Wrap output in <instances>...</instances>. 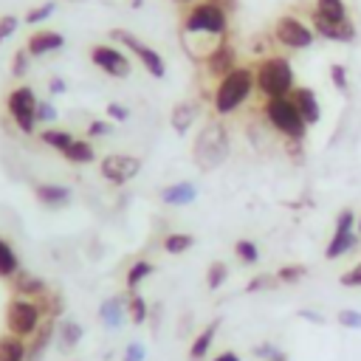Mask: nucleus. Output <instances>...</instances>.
Segmentation results:
<instances>
[{
    "label": "nucleus",
    "instance_id": "1",
    "mask_svg": "<svg viewBox=\"0 0 361 361\" xmlns=\"http://www.w3.org/2000/svg\"><path fill=\"white\" fill-rule=\"evenodd\" d=\"M181 37L186 48L206 40L209 51H214L223 40H229V12L218 0H198L181 15Z\"/></svg>",
    "mask_w": 361,
    "mask_h": 361
},
{
    "label": "nucleus",
    "instance_id": "2",
    "mask_svg": "<svg viewBox=\"0 0 361 361\" xmlns=\"http://www.w3.org/2000/svg\"><path fill=\"white\" fill-rule=\"evenodd\" d=\"M232 153V135L221 119H206L192 144V164L198 172H214L229 161Z\"/></svg>",
    "mask_w": 361,
    "mask_h": 361
},
{
    "label": "nucleus",
    "instance_id": "3",
    "mask_svg": "<svg viewBox=\"0 0 361 361\" xmlns=\"http://www.w3.org/2000/svg\"><path fill=\"white\" fill-rule=\"evenodd\" d=\"M254 91L268 99H279V96H291L297 91V74L294 65L288 57L279 54H268L260 57L254 65Z\"/></svg>",
    "mask_w": 361,
    "mask_h": 361
},
{
    "label": "nucleus",
    "instance_id": "4",
    "mask_svg": "<svg viewBox=\"0 0 361 361\" xmlns=\"http://www.w3.org/2000/svg\"><path fill=\"white\" fill-rule=\"evenodd\" d=\"M251 94H254V68L251 65H237L232 74L223 77L218 82V88H214L212 108L218 116H232L249 102Z\"/></svg>",
    "mask_w": 361,
    "mask_h": 361
},
{
    "label": "nucleus",
    "instance_id": "5",
    "mask_svg": "<svg viewBox=\"0 0 361 361\" xmlns=\"http://www.w3.org/2000/svg\"><path fill=\"white\" fill-rule=\"evenodd\" d=\"M265 121L271 124V130H277L285 141H305L308 135V124L300 116V108L294 102V96H279V99H268L265 108Z\"/></svg>",
    "mask_w": 361,
    "mask_h": 361
},
{
    "label": "nucleus",
    "instance_id": "6",
    "mask_svg": "<svg viewBox=\"0 0 361 361\" xmlns=\"http://www.w3.org/2000/svg\"><path fill=\"white\" fill-rule=\"evenodd\" d=\"M110 40L121 43V45L144 65V71H147L153 80H164V77H167V62H164V57H161L153 45L144 43L141 37H135L133 31H127V29H110Z\"/></svg>",
    "mask_w": 361,
    "mask_h": 361
},
{
    "label": "nucleus",
    "instance_id": "7",
    "mask_svg": "<svg viewBox=\"0 0 361 361\" xmlns=\"http://www.w3.org/2000/svg\"><path fill=\"white\" fill-rule=\"evenodd\" d=\"M6 327L9 333L29 339L43 327V308L37 300H26V297H15L6 308Z\"/></svg>",
    "mask_w": 361,
    "mask_h": 361
},
{
    "label": "nucleus",
    "instance_id": "8",
    "mask_svg": "<svg viewBox=\"0 0 361 361\" xmlns=\"http://www.w3.org/2000/svg\"><path fill=\"white\" fill-rule=\"evenodd\" d=\"M274 43L288 48V51H308L316 43V34L311 29V23L294 17V15H282L274 23Z\"/></svg>",
    "mask_w": 361,
    "mask_h": 361
},
{
    "label": "nucleus",
    "instance_id": "9",
    "mask_svg": "<svg viewBox=\"0 0 361 361\" xmlns=\"http://www.w3.org/2000/svg\"><path fill=\"white\" fill-rule=\"evenodd\" d=\"M37 102H40V96L31 85H17L6 96V110H9L12 121L17 124V130L26 135H31L37 127Z\"/></svg>",
    "mask_w": 361,
    "mask_h": 361
},
{
    "label": "nucleus",
    "instance_id": "10",
    "mask_svg": "<svg viewBox=\"0 0 361 361\" xmlns=\"http://www.w3.org/2000/svg\"><path fill=\"white\" fill-rule=\"evenodd\" d=\"M141 167L144 161L133 153H108L99 161V175L113 186H127L141 175Z\"/></svg>",
    "mask_w": 361,
    "mask_h": 361
},
{
    "label": "nucleus",
    "instance_id": "11",
    "mask_svg": "<svg viewBox=\"0 0 361 361\" xmlns=\"http://www.w3.org/2000/svg\"><path fill=\"white\" fill-rule=\"evenodd\" d=\"M355 212L353 209H341L339 214H336V229H333V237H330V243H327V249H325V257L327 260H339V257H344V254H350L355 246H358V240H361V235L355 232Z\"/></svg>",
    "mask_w": 361,
    "mask_h": 361
},
{
    "label": "nucleus",
    "instance_id": "12",
    "mask_svg": "<svg viewBox=\"0 0 361 361\" xmlns=\"http://www.w3.org/2000/svg\"><path fill=\"white\" fill-rule=\"evenodd\" d=\"M91 62L102 71V74H108L113 80H124V77H130V71H133V59L124 51H119V48H113L108 43H99V45L91 48Z\"/></svg>",
    "mask_w": 361,
    "mask_h": 361
},
{
    "label": "nucleus",
    "instance_id": "13",
    "mask_svg": "<svg viewBox=\"0 0 361 361\" xmlns=\"http://www.w3.org/2000/svg\"><path fill=\"white\" fill-rule=\"evenodd\" d=\"M203 68H206V74H209L212 80H218V82H221L223 77H229L232 71L237 68V54H235L232 43L223 40L214 51H209L206 59H203Z\"/></svg>",
    "mask_w": 361,
    "mask_h": 361
},
{
    "label": "nucleus",
    "instance_id": "14",
    "mask_svg": "<svg viewBox=\"0 0 361 361\" xmlns=\"http://www.w3.org/2000/svg\"><path fill=\"white\" fill-rule=\"evenodd\" d=\"M311 29H314L316 40H330V43H353L358 37L353 20L350 23H330V20L319 17L316 12H311Z\"/></svg>",
    "mask_w": 361,
    "mask_h": 361
},
{
    "label": "nucleus",
    "instance_id": "15",
    "mask_svg": "<svg viewBox=\"0 0 361 361\" xmlns=\"http://www.w3.org/2000/svg\"><path fill=\"white\" fill-rule=\"evenodd\" d=\"M65 48V37L54 29H43V31H34L29 40H26V51L31 57H48V54H57Z\"/></svg>",
    "mask_w": 361,
    "mask_h": 361
},
{
    "label": "nucleus",
    "instance_id": "16",
    "mask_svg": "<svg viewBox=\"0 0 361 361\" xmlns=\"http://www.w3.org/2000/svg\"><path fill=\"white\" fill-rule=\"evenodd\" d=\"M198 119H200V102H195V99H181V102L170 110V127H172L178 135H186V133L195 127Z\"/></svg>",
    "mask_w": 361,
    "mask_h": 361
},
{
    "label": "nucleus",
    "instance_id": "17",
    "mask_svg": "<svg viewBox=\"0 0 361 361\" xmlns=\"http://www.w3.org/2000/svg\"><path fill=\"white\" fill-rule=\"evenodd\" d=\"M291 96H294V102H297V108H300V116L305 119L308 127H314V124L322 121V105H319V96H316L314 88L297 85V91H294Z\"/></svg>",
    "mask_w": 361,
    "mask_h": 361
},
{
    "label": "nucleus",
    "instance_id": "18",
    "mask_svg": "<svg viewBox=\"0 0 361 361\" xmlns=\"http://www.w3.org/2000/svg\"><path fill=\"white\" fill-rule=\"evenodd\" d=\"M34 198L45 209H65L71 203V198H74V192H71V186H65V184H37Z\"/></svg>",
    "mask_w": 361,
    "mask_h": 361
},
{
    "label": "nucleus",
    "instance_id": "19",
    "mask_svg": "<svg viewBox=\"0 0 361 361\" xmlns=\"http://www.w3.org/2000/svg\"><path fill=\"white\" fill-rule=\"evenodd\" d=\"M161 200L167 206H192L198 200V186L192 181H178L161 189Z\"/></svg>",
    "mask_w": 361,
    "mask_h": 361
},
{
    "label": "nucleus",
    "instance_id": "20",
    "mask_svg": "<svg viewBox=\"0 0 361 361\" xmlns=\"http://www.w3.org/2000/svg\"><path fill=\"white\" fill-rule=\"evenodd\" d=\"M15 291H17V297L40 300V297L48 294V285H45V279H40V277H34V274L20 271V274L15 277Z\"/></svg>",
    "mask_w": 361,
    "mask_h": 361
},
{
    "label": "nucleus",
    "instance_id": "21",
    "mask_svg": "<svg viewBox=\"0 0 361 361\" xmlns=\"http://www.w3.org/2000/svg\"><path fill=\"white\" fill-rule=\"evenodd\" d=\"M218 327H221V319H214V322H209V325L192 339V347H189V358H192V361H203V358L209 355L212 341H214V336H218Z\"/></svg>",
    "mask_w": 361,
    "mask_h": 361
},
{
    "label": "nucleus",
    "instance_id": "22",
    "mask_svg": "<svg viewBox=\"0 0 361 361\" xmlns=\"http://www.w3.org/2000/svg\"><path fill=\"white\" fill-rule=\"evenodd\" d=\"M124 314H127V302H124L121 297H110V300H105V302L99 305V319H102V325H108L110 330L121 327Z\"/></svg>",
    "mask_w": 361,
    "mask_h": 361
},
{
    "label": "nucleus",
    "instance_id": "23",
    "mask_svg": "<svg viewBox=\"0 0 361 361\" xmlns=\"http://www.w3.org/2000/svg\"><path fill=\"white\" fill-rule=\"evenodd\" d=\"M40 141L45 144V147H51L54 153L62 156L71 144H74V133L62 130V127H45V130H40Z\"/></svg>",
    "mask_w": 361,
    "mask_h": 361
},
{
    "label": "nucleus",
    "instance_id": "24",
    "mask_svg": "<svg viewBox=\"0 0 361 361\" xmlns=\"http://www.w3.org/2000/svg\"><path fill=\"white\" fill-rule=\"evenodd\" d=\"M29 358V347L20 336L6 333L0 336V361H26Z\"/></svg>",
    "mask_w": 361,
    "mask_h": 361
},
{
    "label": "nucleus",
    "instance_id": "25",
    "mask_svg": "<svg viewBox=\"0 0 361 361\" xmlns=\"http://www.w3.org/2000/svg\"><path fill=\"white\" fill-rule=\"evenodd\" d=\"M314 12L330 23H350V12H347L344 0H316Z\"/></svg>",
    "mask_w": 361,
    "mask_h": 361
},
{
    "label": "nucleus",
    "instance_id": "26",
    "mask_svg": "<svg viewBox=\"0 0 361 361\" xmlns=\"http://www.w3.org/2000/svg\"><path fill=\"white\" fill-rule=\"evenodd\" d=\"M65 161L71 164H94L96 161V150H94V144L88 138H74V144L62 153Z\"/></svg>",
    "mask_w": 361,
    "mask_h": 361
},
{
    "label": "nucleus",
    "instance_id": "27",
    "mask_svg": "<svg viewBox=\"0 0 361 361\" xmlns=\"http://www.w3.org/2000/svg\"><path fill=\"white\" fill-rule=\"evenodd\" d=\"M17 274H20V257H17V251L9 240L0 237V277L15 279Z\"/></svg>",
    "mask_w": 361,
    "mask_h": 361
},
{
    "label": "nucleus",
    "instance_id": "28",
    "mask_svg": "<svg viewBox=\"0 0 361 361\" xmlns=\"http://www.w3.org/2000/svg\"><path fill=\"white\" fill-rule=\"evenodd\" d=\"M153 271H156V265L150 263V260H135L130 268H127V274H124V285H127V291L130 294H135V288L147 279V277H153Z\"/></svg>",
    "mask_w": 361,
    "mask_h": 361
},
{
    "label": "nucleus",
    "instance_id": "29",
    "mask_svg": "<svg viewBox=\"0 0 361 361\" xmlns=\"http://www.w3.org/2000/svg\"><path fill=\"white\" fill-rule=\"evenodd\" d=\"M192 246H195V237L186 235V232H170V235L161 240V249H164L167 254H184V251H189Z\"/></svg>",
    "mask_w": 361,
    "mask_h": 361
},
{
    "label": "nucleus",
    "instance_id": "30",
    "mask_svg": "<svg viewBox=\"0 0 361 361\" xmlns=\"http://www.w3.org/2000/svg\"><path fill=\"white\" fill-rule=\"evenodd\" d=\"M229 279V265L221 263V260H214L209 268H206V288L209 291H218V288H223Z\"/></svg>",
    "mask_w": 361,
    "mask_h": 361
},
{
    "label": "nucleus",
    "instance_id": "31",
    "mask_svg": "<svg viewBox=\"0 0 361 361\" xmlns=\"http://www.w3.org/2000/svg\"><path fill=\"white\" fill-rule=\"evenodd\" d=\"M235 254H237V260L243 263V265H257L260 263V246L254 243V240H237L235 243Z\"/></svg>",
    "mask_w": 361,
    "mask_h": 361
},
{
    "label": "nucleus",
    "instance_id": "32",
    "mask_svg": "<svg viewBox=\"0 0 361 361\" xmlns=\"http://www.w3.org/2000/svg\"><path fill=\"white\" fill-rule=\"evenodd\" d=\"M54 12H57V3H54V0H45V3H40V6H34V9L26 12L23 23H26V26H40V23H45Z\"/></svg>",
    "mask_w": 361,
    "mask_h": 361
},
{
    "label": "nucleus",
    "instance_id": "33",
    "mask_svg": "<svg viewBox=\"0 0 361 361\" xmlns=\"http://www.w3.org/2000/svg\"><path fill=\"white\" fill-rule=\"evenodd\" d=\"M57 336H59L62 350H71V347H74V344L82 339V327H80L77 322H62L59 330H57Z\"/></svg>",
    "mask_w": 361,
    "mask_h": 361
},
{
    "label": "nucleus",
    "instance_id": "34",
    "mask_svg": "<svg viewBox=\"0 0 361 361\" xmlns=\"http://www.w3.org/2000/svg\"><path fill=\"white\" fill-rule=\"evenodd\" d=\"M305 277H308V268H305L302 263L282 265V268L277 271V279H279V282H285V285H294V282H300V279H305Z\"/></svg>",
    "mask_w": 361,
    "mask_h": 361
},
{
    "label": "nucleus",
    "instance_id": "35",
    "mask_svg": "<svg viewBox=\"0 0 361 361\" xmlns=\"http://www.w3.org/2000/svg\"><path fill=\"white\" fill-rule=\"evenodd\" d=\"M31 59H34V57L26 51V45H23L20 51H15V57H12V80H23V77L29 74Z\"/></svg>",
    "mask_w": 361,
    "mask_h": 361
},
{
    "label": "nucleus",
    "instance_id": "36",
    "mask_svg": "<svg viewBox=\"0 0 361 361\" xmlns=\"http://www.w3.org/2000/svg\"><path fill=\"white\" fill-rule=\"evenodd\" d=\"M127 311H130L133 325H144V322H147V300H144V297L130 294V300H127Z\"/></svg>",
    "mask_w": 361,
    "mask_h": 361
},
{
    "label": "nucleus",
    "instance_id": "37",
    "mask_svg": "<svg viewBox=\"0 0 361 361\" xmlns=\"http://www.w3.org/2000/svg\"><path fill=\"white\" fill-rule=\"evenodd\" d=\"M57 119H59V110L54 108V102L40 99V102H37V127H40V124H43V127H54Z\"/></svg>",
    "mask_w": 361,
    "mask_h": 361
},
{
    "label": "nucleus",
    "instance_id": "38",
    "mask_svg": "<svg viewBox=\"0 0 361 361\" xmlns=\"http://www.w3.org/2000/svg\"><path fill=\"white\" fill-rule=\"evenodd\" d=\"M277 274H257V277H251L249 279V285H246V291L249 294H257V291H271V288H277Z\"/></svg>",
    "mask_w": 361,
    "mask_h": 361
},
{
    "label": "nucleus",
    "instance_id": "39",
    "mask_svg": "<svg viewBox=\"0 0 361 361\" xmlns=\"http://www.w3.org/2000/svg\"><path fill=\"white\" fill-rule=\"evenodd\" d=\"M327 74H330V82L336 85L339 94H347V91H350V77H347V68H344L341 62H333Z\"/></svg>",
    "mask_w": 361,
    "mask_h": 361
},
{
    "label": "nucleus",
    "instance_id": "40",
    "mask_svg": "<svg viewBox=\"0 0 361 361\" xmlns=\"http://www.w3.org/2000/svg\"><path fill=\"white\" fill-rule=\"evenodd\" d=\"M20 23H23V20L15 17V15H0V45L15 37V31L20 29Z\"/></svg>",
    "mask_w": 361,
    "mask_h": 361
},
{
    "label": "nucleus",
    "instance_id": "41",
    "mask_svg": "<svg viewBox=\"0 0 361 361\" xmlns=\"http://www.w3.org/2000/svg\"><path fill=\"white\" fill-rule=\"evenodd\" d=\"M254 355L263 358V361H288V355L279 347H274V344H257L254 347Z\"/></svg>",
    "mask_w": 361,
    "mask_h": 361
},
{
    "label": "nucleus",
    "instance_id": "42",
    "mask_svg": "<svg viewBox=\"0 0 361 361\" xmlns=\"http://www.w3.org/2000/svg\"><path fill=\"white\" fill-rule=\"evenodd\" d=\"M336 322H339L341 327L361 330V311H350V308H344V311H339V314H336Z\"/></svg>",
    "mask_w": 361,
    "mask_h": 361
},
{
    "label": "nucleus",
    "instance_id": "43",
    "mask_svg": "<svg viewBox=\"0 0 361 361\" xmlns=\"http://www.w3.org/2000/svg\"><path fill=\"white\" fill-rule=\"evenodd\" d=\"M113 133V121L110 119H94L88 124V138H105Z\"/></svg>",
    "mask_w": 361,
    "mask_h": 361
},
{
    "label": "nucleus",
    "instance_id": "44",
    "mask_svg": "<svg viewBox=\"0 0 361 361\" xmlns=\"http://www.w3.org/2000/svg\"><path fill=\"white\" fill-rule=\"evenodd\" d=\"M339 282H341L344 288H361V263H355L353 268H347V271L339 277Z\"/></svg>",
    "mask_w": 361,
    "mask_h": 361
},
{
    "label": "nucleus",
    "instance_id": "45",
    "mask_svg": "<svg viewBox=\"0 0 361 361\" xmlns=\"http://www.w3.org/2000/svg\"><path fill=\"white\" fill-rule=\"evenodd\" d=\"M105 113H108L110 121H127V119H130V108L121 105V102H110V105L105 108Z\"/></svg>",
    "mask_w": 361,
    "mask_h": 361
},
{
    "label": "nucleus",
    "instance_id": "46",
    "mask_svg": "<svg viewBox=\"0 0 361 361\" xmlns=\"http://www.w3.org/2000/svg\"><path fill=\"white\" fill-rule=\"evenodd\" d=\"M144 358H147V350H144V344L130 341V344L124 347V361H144Z\"/></svg>",
    "mask_w": 361,
    "mask_h": 361
},
{
    "label": "nucleus",
    "instance_id": "47",
    "mask_svg": "<svg viewBox=\"0 0 361 361\" xmlns=\"http://www.w3.org/2000/svg\"><path fill=\"white\" fill-rule=\"evenodd\" d=\"M65 91H68V82H65L62 77H51V80H48V94H51V96H62Z\"/></svg>",
    "mask_w": 361,
    "mask_h": 361
},
{
    "label": "nucleus",
    "instance_id": "48",
    "mask_svg": "<svg viewBox=\"0 0 361 361\" xmlns=\"http://www.w3.org/2000/svg\"><path fill=\"white\" fill-rule=\"evenodd\" d=\"M212 361H240V355H237V353H232V350H226V353H218Z\"/></svg>",
    "mask_w": 361,
    "mask_h": 361
},
{
    "label": "nucleus",
    "instance_id": "49",
    "mask_svg": "<svg viewBox=\"0 0 361 361\" xmlns=\"http://www.w3.org/2000/svg\"><path fill=\"white\" fill-rule=\"evenodd\" d=\"M300 316H302V319H308V322H316V325H322V322H325V319H322L319 314H314V311H300Z\"/></svg>",
    "mask_w": 361,
    "mask_h": 361
},
{
    "label": "nucleus",
    "instance_id": "50",
    "mask_svg": "<svg viewBox=\"0 0 361 361\" xmlns=\"http://www.w3.org/2000/svg\"><path fill=\"white\" fill-rule=\"evenodd\" d=\"M172 3H175V6H181V9H189L192 3H198V0H172Z\"/></svg>",
    "mask_w": 361,
    "mask_h": 361
},
{
    "label": "nucleus",
    "instance_id": "51",
    "mask_svg": "<svg viewBox=\"0 0 361 361\" xmlns=\"http://www.w3.org/2000/svg\"><path fill=\"white\" fill-rule=\"evenodd\" d=\"M355 232H358V235H361V218H358V221H355Z\"/></svg>",
    "mask_w": 361,
    "mask_h": 361
},
{
    "label": "nucleus",
    "instance_id": "52",
    "mask_svg": "<svg viewBox=\"0 0 361 361\" xmlns=\"http://www.w3.org/2000/svg\"><path fill=\"white\" fill-rule=\"evenodd\" d=\"M74 3H77V0H74Z\"/></svg>",
    "mask_w": 361,
    "mask_h": 361
}]
</instances>
